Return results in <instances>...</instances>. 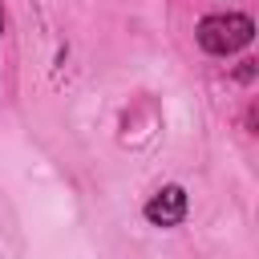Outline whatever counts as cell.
<instances>
[{
    "mask_svg": "<svg viewBox=\"0 0 259 259\" xmlns=\"http://www.w3.org/2000/svg\"><path fill=\"white\" fill-rule=\"evenodd\" d=\"M251 36H255V24L243 12H214V16L198 20V45L210 57H231V53L247 49Z\"/></svg>",
    "mask_w": 259,
    "mask_h": 259,
    "instance_id": "6da1fadb",
    "label": "cell"
},
{
    "mask_svg": "<svg viewBox=\"0 0 259 259\" xmlns=\"http://www.w3.org/2000/svg\"><path fill=\"white\" fill-rule=\"evenodd\" d=\"M146 219L154 227H178L186 219V190L182 186H162L150 202H146Z\"/></svg>",
    "mask_w": 259,
    "mask_h": 259,
    "instance_id": "7a4b0ae2",
    "label": "cell"
},
{
    "mask_svg": "<svg viewBox=\"0 0 259 259\" xmlns=\"http://www.w3.org/2000/svg\"><path fill=\"white\" fill-rule=\"evenodd\" d=\"M0 32H4V12H0Z\"/></svg>",
    "mask_w": 259,
    "mask_h": 259,
    "instance_id": "3957f363",
    "label": "cell"
}]
</instances>
